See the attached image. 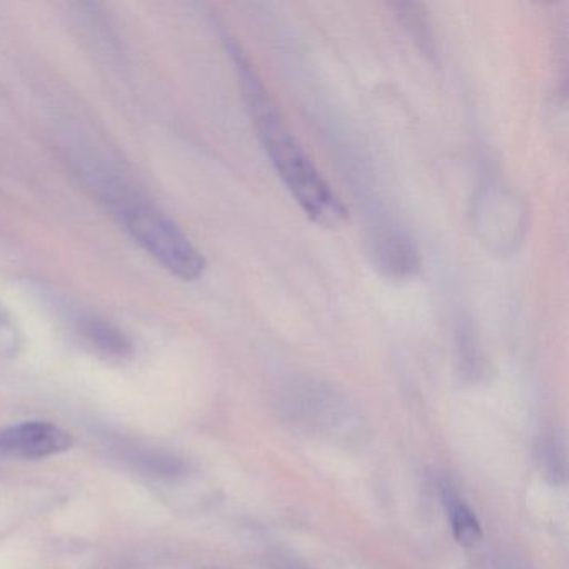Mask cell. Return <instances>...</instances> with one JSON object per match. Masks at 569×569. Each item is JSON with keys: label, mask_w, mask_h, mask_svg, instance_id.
<instances>
[{"label": "cell", "mask_w": 569, "mask_h": 569, "mask_svg": "<svg viewBox=\"0 0 569 569\" xmlns=\"http://www.w3.org/2000/svg\"><path fill=\"white\" fill-rule=\"evenodd\" d=\"M226 46L261 144L286 189L316 224L328 229L345 224L348 209L332 191L331 184L326 181L301 142L286 128L258 72L252 69L238 42L226 39Z\"/></svg>", "instance_id": "cell-1"}, {"label": "cell", "mask_w": 569, "mask_h": 569, "mask_svg": "<svg viewBox=\"0 0 569 569\" xmlns=\"http://www.w3.org/2000/svg\"><path fill=\"white\" fill-rule=\"evenodd\" d=\"M109 201L128 234L166 271L186 282L201 278L204 256L164 212L124 192H114Z\"/></svg>", "instance_id": "cell-2"}, {"label": "cell", "mask_w": 569, "mask_h": 569, "mask_svg": "<svg viewBox=\"0 0 569 569\" xmlns=\"http://www.w3.org/2000/svg\"><path fill=\"white\" fill-rule=\"evenodd\" d=\"M369 252L376 269L391 279L412 278L419 271V251L405 229L382 222L369 236Z\"/></svg>", "instance_id": "cell-3"}, {"label": "cell", "mask_w": 569, "mask_h": 569, "mask_svg": "<svg viewBox=\"0 0 569 569\" xmlns=\"http://www.w3.org/2000/svg\"><path fill=\"white\" fill-rule=\"evenodd\" d=\"M74 438L52 422L31 421L0 432V449L19 458H48L68 451Z\"/></svg>", "instance_id": "cell-4"}, {"label": "cell", "mask_w": 569, "mask_h": 569, "mask_svg": "<svg viewBox=\"0 0 569 569\" xmlns=\"http://www.w3.org/2000/svg\"><path fill=\"white\" fill-rule=\"evenodd\" d=\"M396 19L401 22L402 29L408 32L419 51L426 58H436V41L432 34V26L429 22L425 6L416 2H396L392 4Z\"/></svg>", "instance_id": "cell-5"}, {"label": "cell", "mask_w": 569, "mask_h": 569, "mask_svg": "<svg viewBox=\"0 0 569 569\" xmlns=\"http://www.w3.org/2000/svg\"><path fill=\"white\" fill-rule=\"evenodd\" d=\"M81 331L94 348L112 358H128L132 352L131 341L126 338L124 332L119 331L106 319L94 318V316L84 318L81 322Z\"/></svg>", "instance_id": "cell-6"}, {"label": "cell", "mask_w": 569, "mask_h": 569, "mask_svg": "<svg viewBox=\"0 0 569 569\" xmlns=\"http://www.w3.org/2000/svg\"><path fill=\"white\" fill-rule=\"evenodd\" d=\"M446 509L456 541L462 546H472L482 538V528L475 511L455 492H445Z\"/></svg>", "instance_id": "cell-7"}, {"label": "cell", "mask_w": 569, "mask_h": 569, "mask_svg": "<svg viewBox=\"0 0 569 569\" xmlns=\"http://www.w3.org/2000/svg\"><path fill=\"white\" fill-rule=\"evenodd\" d=\"M536 462L541 476L552 485H562L568 475L565 442L555 435H545L536 445Z\"/></svg>", "instance_id": "cell-8"}, {"label": "cell", "mask_w": 569, "mask_h": 569, "mask_svg": "<svg viewBox=\"0 0 569 569\" xmlns=\"http://www.w3.org/2000/svg\"><path fill=\"white\" fill-rule=\"evenodd\" d=\"M456 339H458V358L462 375L469 379H478L482 372V352L476 339L475 329L468 321L459 322Z\"/></svg>", "instance_id": "cell-9"}, {"label": "cell", "mask_w": 569, "mask_h": 569, "mask_svg": "<svg viewBox=\"0 0 569 569\" xmlns=\"http://www.w3.org/2000/svg\"><path fill=\"white\" fill-rule=\"evenodd\" d=\"M139 462L144 466L146 472H152L161 478L181 475L184 469V465L179 459L166 455H144Z\"/></svg>", "instance_id": "cell-10"}]
</instances>
